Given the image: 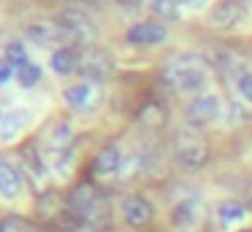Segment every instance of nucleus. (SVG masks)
<instances>
[{"instance_id": "1", "label": "nucleus", "mask_w": 252, "mask_h": 232, "mask_svg": "<svg viewBox=\"0 0 252 232\" xmlns=\"http://www.w3.org/2000/svg\"><path fill=\"white\" fill-rule=\"evenodd\" d=\"M209 78L206 62L201 57H174L160 68V81L165 89L176 92V95H201L203 84Z\"/></svg>"}, {"instance_id": "2", "label": "nucleus", "mask_w": 252, "mask_h": 232, "mask_svg": "<svg viewBox=\"0 0 252 232\" xmlns=\"http://www.w3.org/2000/svg\"><path fill=\"white\" fill-rule=\"evenodd\" d=\"M171 151L182 170H201L209 162V140L192 124H179L171 132Z\"/></svg>"}, {"instance_id": "3", "label": "nucleus", "mask_w": 252, "mask_h": 232, "mask_svg": "<svg viewBox=\"0 0 252 232\" xmlns=\"http://www.w3.org/2000/svg\"><path fill=\"white\" fill-rule=\"evenodd\" d=\"M19 170H22V176L33 183L35 192H41V194L49 192V176H52V170H49V165H46L44 154L38 151V146L28 143V146H22V149H19Z\"/></svg>"}, {"instance_id": "4", "label": "nucleus", "mask_w": 252, "mask_h": 232, "mask_svg": "<svg viewBox=\"0 0 252 232\" xmlns=\"http://www.w3.org/2000/svg\"><path fill=\"white\" fill-rule=\"evenodd\" d=\"M57 25H60L63 35H65L68 46H71V43H73V46H84V43H90V41H93V35H95L93 22H90V16L82 14V11L65 8L60 16H57Z\"/></svg>"}, {"instance_id": "5", "label": "nucleus", "mask_w": 252, "mask_h": 232, "mask_svg": "<svg viewBox=\"0 0 252 232\" xmlns=\"http://www.w3.org/2000/svg\"><path fill=\"white\" fill-rule=\"evenodd\" d=\"M220 111H222V103H220L217 95L212 92H201L190 100L187 105V124L201 129L203 124H212L214 119H220Z\"/></svg>"}, {"instance_id": "6", "label": "nucleus", "mask_w": 252, "mask_h": 232, "mask_svg": "<svg viewBox=\"0 0 252 232\" xmlns=\"http://www.w3.org/2000/svg\"><path fill=\"white\" fill-rule=\"evenodd\" d=\"M111 70H114V62L103 49H90L79 57V73L87 81H106Z\"/></svg>"}, {"instance_id": "7", "label": "nucleus", "mask_w": 252, "mask_h": 232, "mask_svg": "<svg viewBox=\"0 0 252 232\" xmlns=\"http://www.w3.org/2000/svg\"><path fill=\"white\" fill-rule=\"evenodd\" d=\"M28 38L33 43H38V46L44 49H65V35H63L60 25H57V19H41V22H33V25L28 27Z\"/></svg>"}, {"instance_id": "8", "label": "nucleus", "mask_w": 252, "mask_h": 232, "mask_svg": "<svg viewBox=\"0 0 252 232\" xmlns=\"http://www.w3.org/2000/svg\"><path fill=\"white\" fill-rule=\"evenodd\" d=\"M22 192H25V176L19 170V165L0 159V200L14 203V200L22 197Z\"/></svg>"}, {"instance_id": "9", "label": "nucleus", "mask_w": 252, "mask_h": 232, "mask_svg": "<svg viewBox=\"0 0 252 232\" xmlns=\"http://www.w3.org/2000/svg\"><path fill=\"white\" fill-rule=\"evenodd\" d=\"M165 38H168L165 25H160V22H155V19L136 22V25L127 30V43H133V46H158Z\"/></svg>"}, {"instance_id": "10", "label": "nucleus", "mask_w": 252, "mask_h": 232, "mask_svg": "<svg viewBox=\"0 0 252 232\" xmlns=\"http://www.w3.org/2000/svg\"><path fill=\"white\" fill-rule=\"evenodd\" d=\"M206 59L217 68V73L222 76V78H236V84H239V78L247 73L244 59H241L239 54L228 52V49H212V54H206Z\"/></svg>"}, {"instance_id": "11", "label": "nucleus", "mask_w": 252, "mask_h": 232, "mask_svg": "<svg viewBox=\"0 0 252 232\" xmlns=\"http://www.w3.org/2000/svg\"><path fill=\"white\" fill-rule=\"evenodd\" d=\"M122 167H125V159H122V149L117 143L103 146L93 159V173L100 176V178L117 176V173H122Z\"/></svg>"}, {"instance_id": "12", "label": "nucleus", "mask_w": 252, "mask_h": 232, "mask_svg": "<svg viewBox=\"0 0 252 232\" xmlns=\"http://www.w3.org/2000/svg\"><path fill=\"white\" fill-rule=\"evenodd\" d=\"M122 216L130 227H147L152 221V203L144 194H130L122 203Z\"/></svg>"}, {"instance_id": "13", "label": "nucleus", "mask_w": 252, "mask_h": 232, "mask_svg": "<svg viewBox=\"0 0 252 232\" xmlns=\"http://www.w3.org/2000/svg\"><path fill=\"white\" fill-rule=\"evenodd\" d=\"M241 8H244L241 3H233V0H220V3L209 11V22H212L214 27H220V30H230V27H236L241 22V16H244V11H241Z\"/></svg>"}, {"instance_id": "14", "label": "nucleus", "mask_w": 252, "mask_h": 232, "mask_svg": "<svg viewBox=\"0 0 252 232\" xmlns=\"http://www.w3.org/2000/svg\"><path fill=\"white\" fill-rule=\"evenodd\" d=\"M63 97H65V103L73 108V111H90V108L98 103V92L93 89L90 81H79V84L65 86Z\"/></svg>"}, {"instance_id": "15", "label": "nucleus", "mask_w": 252, "mask_h": 232, "mask_svg": "<svg viewBox=\"0 0 252 232\" xmlns=\"http://www.w3.org/2000/svg\"><path fill=\"white\" fill-rule=\"evenodd\" d=\"M84 224H87L90 230H95V232H106L111 227V203L103 197V194H98V197L93 200V205L87 208Z\"/></svg>"}, {"instance_id": "16", "label": "nucleus", "mask_w": 252, "mask_h": 232, "mask_svg": "<svg viewBox=\"0 0 252 232\" xmlns=\"http://www.w3.org/2000/svg\"><path fill=\"white\" fill-rule=\"evenodd\" d=\"M30 111H25V108H14V111H8L6 116H3V122H0V140H17L19 135L28 129L30 124Z\"/></svg>"}, {"instance_id": "17", "label": "nucleus", "mask_w": 252, "mask_h": 232, "mask_svg": "<svg viewBox=\"0 0 252 232\" xmlns=\"http://www.w3.org/2000/svg\"><path fill=\"white\" fill-rule=\"evenodd\" d=\"M198 219V200L195 197H182L171 208V221L176 230H190Z\"/></svg>"}, {"instance_id": "18", "label": "nucleus", "mask_w": 252, "mask_h": 232, "mask_svg": "<svg viewBox=\"0 0 252 232\" xmlns=\"http://www.w3.org/2000/svg\"><path fill=\"white\" fill-rule=\"evenodd\" d=\"M98 197V192H95L90 183H82V186H76L71 192V197H68V213L73 216V219H79V221H84V213H87V208L93 205V200Z\"/></svg>"}, {"instance_id": "19", "label": "nucleus", "mask_w": 252, "mask_h": 232, "mask_svg": "<svg viewBox=\"0 0 252 232\" xmlns=\"http://www.w3.org/2000/svg\"><path fill=\"white\" fill-rule=\"evenodd\" d=\"M247 213H250V210H247L241 203H236V200H225V203L217 205V224L222 227V230H230V227L241 224V221L247 219Z\"/></svg>"}, {"instance_id": "20", "label": "nucleus", "mask_w": 252, "mask_h": 232, "mask_svg": "<svg viewBox=\"0 0 252 232\" xmlns=\"http://www.w3.org/2000/svg\"><path fill=\"white\" fill-rule=\"evenodd\" d=\"M165 116H168V111H165V105L160 100H147L141 108H138V124H144V127L149 129H158L165 124Z\"/></svg>"}, {"instance_id": "21", "label": "nucleus", "mask_w": 252, "mask_h": 232, "mask_svg": "<svg viewBox=\"0 0 252 232\" xmlns=\"http://www.w3.org/2000/svg\"><path fill=\"white\" fill-rule=\"evenodd\" d=\"M79 57L82 54L76 52V49H71V46H65V49H55L52 52V70H55L57 76H68V73H73V70H79Z\"/></svg>"}, {"instance_id": "22", "label": "nucleus", "mask_w": 252, "mask_h": 232, "mask_svg": "<svg viewBox=\"0 0 252 232\" xmlns=\"http://www.w3.org/2000/svg\"><path fill=\"white\" fill-rule=\"evenodd\" d=\"M63 208H68V205H63V200H60V194H57V192H46V194H41V205H38L41 219H46V221L57 219Z\"/></svg>"}, {"instance_id": "23", "label": "nucleus", "mask_w": 252, "mask_h": 232, "mask_svg": "<svg viewBox=\"0 0 252 232\" xmlns=\"http://www.w3.org/2000/svg\"><path fill=\"white\" fill-rule=\"evenodd\" d=\"M3 57L8 59V65L11 68H22V65H28L30 59H28V49H25V43H19V41H11L6 46V52H3Z\"/></svg>"}, {"instance_id": "24", "label": "nucleus", "mask_w": 252, "mask_h": 232, "mask_svg": "<svg viewBox=\"0 0 252 232\" xmlns=\"http://www.w3.org/2000/svg\"><path fill=\"white\" fill-rule=\"evenodd\" d=\"M17 81L25 86V89H30V86H35L41 81V68L35 62H28V65H22V68L17 70Z\"/></svg>"}, {"instance_id": "25", "label": "nucleus", "mask_w": 252, "mask_h": 232, "mask_svg": "<svg viewBox=\"0 0 252 232\" xmlns=\"http://www.w3.org/2000/svg\"><path fill=\"white\" fill-rule=\"evenodd\" d=\"M182 8H185V0H155V11L165 19H179Z\"/></svg>"}, {"instance_id": "26", "label": "nucleus", "mask_w": 252, "mask_h": 232, "mask_svg": "<svg viewBox=\"0 0 252 232\" xmlns=\"http://www.w3.org/2000/svg\"><path fill=\"white\" fill-rule=\"evenodd\" d=\"M0 232H35V227L22 216H6L0 221Z\"/></svg>"}, {"instance_id": "27", "label": "nucleus", "mask_w": 252, "mask_h": 232, "mask_svg": "<svg viewBox=\"0 0 252 232\" xmlns=\"http://www.w3.org/2000/svg\"><path fill=\"white\" fill-rule=\"evenodd\" d=\"M65 3H68V8H71V11H82V14L100 8V0H65Z\"/></svg>"}, {"instance_id": "28", "label": "nucleus", "mask_w": 252, "mask_h": 232, "mask_svg": "<svg viewBox=\"0 0 252 232\" xmlns=\"http://www.w3.org/2000/svg\"><path fill=\"white\" fill-rule=\"evenodd\" d=\"M236 86H239V95L244 97L247 103H252V70H247V73L239 78V84H236Z\"/></svg>"}, {"instance_id": "29", "label": "nucleus", "mask_w": 252, "mask_h": 232, "mask_svg": "<svg viewBox=\"0 0 252 232\" xmlns=\"http://www.w3.org/2000/svg\"><path fill=\"white\" fill-rule=\"evenodd\" d=\"M14 78V68L8 65L6 57H0V84H8Z\"/></svg>"}, {"instance_id": "30", "label": "nucleus", "mask_w": 252, "mask_h": 232, "mask_svg": "<svg viewBox=\"0 0 252 232\" xmlns=\"http://www.w3.org/2000/svg\"><path fill=\"white\" fill-rule=\"evenodd\" d=\"M230 113H233V122H244V119H250V116H247V111H241L239 103H230Z\"/></svg>"}, {"instance_id": "31", "label": "nucleus", "mask_w": 252, "mask_h": 232, "mask_svg": "<svg viewBox=\"0 0 252 232\" xmlns=\"http://www.w3.org/2000/svg\"><path fill=\"white\" fill-rule=\"evenodd\" d=\"M185 5H187V8H192V11H203L209 5V0H185Z\"/></svg>"}, {"instance_id": "32", "label": "nucleus", "mask_w": 252, "mask_h": 232, "mask_svg": "<svg viewBox=\"0 0 252 232\" xmlns=\"http://www.w3.org/2000/svg\"><path fill=\"white\" fill-rule=\"evenodd\" d=\"M120 5H125L127 11H133V8H138V5H141V0H120Z\"/></svg>"}, {"instance_id": "33", "label": "nucleus", "mask_w": 252, "mask_h": 232, "mask_svg": "<svg viewBox=\"0 0 252 232\" xmlns=\"http://www.w3.org/2000/svg\"><path fill=\"white\" fill-rule=\"evenodd\" d=\"M233 3H241V5H244V0H233Z\"/></svg>"}, {"instance_id": "34", "label": "nucleus", "mask_w": 252, "mask_h": 232, "mask_svg": "<svg viewBox=\"0 0 252 232\" xmlns=\"http://www.w3.org/2000/svg\"><path fill=\"white\" fill-rule=\"evenodd\" d=\"M0 122H3V113H0Z\"/></svg>"}, {"instance_id": "35", "label": "nucleus", "mask_w": 252, "mask_h": 232, "mask_svg": "<svg viewBox=\"0 0 252 232\" xmlns=\"http://www.w3.org/2000/svg\"><path fill=\"white\" fill-rule=\"evenodd\" d=\"M250 232H252V230H250Z\"/></svg>"}]
</instances>
